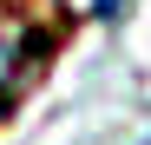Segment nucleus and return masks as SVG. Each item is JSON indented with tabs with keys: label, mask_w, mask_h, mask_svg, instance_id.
<instances>
[{
	"label": "nucleus",
	"mask_w": 151,
	"mask_h": 145,
	"mask_svg": "<svg viewBox=\"0 0 151 145\" xmlns=\"http://www.w3.org/2000/svg\"><path fill=\"white\" fill-rule=\"evenodd\" d=\"M125 7H132V0H99V7H92V13H99V20H118Z\"/></svg>",
	"instance_id": "nucleus-1"
}]
</instances>
